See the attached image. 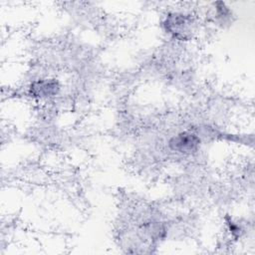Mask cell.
<instances>
[{
	"label": "cell",
	"instance_id": "obj_2",
	"mask_svg": "<svg viewBox=\"0 0 255 255\" xmlns=\"http://www.w3.org/2000/svg\"><path fill=\"white\" fill-rule=\"evenodd\" d=\"M57 85L54 82H39L33 87V91L37 96H50L56 92Z\"/></svg>",
	"mask_w": 255,
	"mask_h": 255
},
{
	"label": "cell",
	"instance_id": "obj_1",
	"mask_svg": "<svg viewBox=\"0 0 255 255\" xmlns=\"http://www.w3.org/2000/svg\"><path fill=\"white\" fill-rule=\"evenodd\" d=\"M199 144V138L190 132H180L169 141L170 147L181 153H187L195 150Z\"/></svg>",
	"mask_w": 255,
	"mask_h": 255
}]
</instances>
